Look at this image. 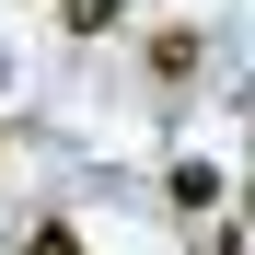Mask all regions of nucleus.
Returning a JSON list of instances; mask_svg holds the SVG:
<instances>
[{
	"mask_svg": "<svg viewBox=\"0 0 255 255\" xmlns=\"http://www.w3.org/2000/svg\"><path fill=\"white\" fill-rule=\"evenodd\" d=\"M174 209L209 221V209H221V174H209V162H174Z\"/></svg>",
	"mask_w": 255,
	"mask_h": 255,
	"instance_id": "nucleus-2",
	"label": "nucleus"
},
{
	"mask_svg": "<svg viewBox=\"0 0 255 255\" xmlns=\"http://www.w3.org/2000/svg\"><path fill=\"white\" fill-rule=\"evenodd\" d=\"M23 255H81V232H70V221H35V244H23Z\"/></svg>",
	"mask_w": 255,
	"mask_h": 255,
	"instance_id": "nucleus-4",
	"label": "nucleus"
},
{
	"mask_svg": "<svg viewBox=\"0 0 255 255\" xmlns=\"http://www.w3.org/2000/svg\"><path fill=\"white\" fill-rule=\"evenodd\" d=\"M186 70H197V35L162 23V35H151V81H186Z\"/></svg>",
	"mask_w": 255,
	"mask_h": 255,
	"instance_id": "nucleus-1",
	"label": "nucleus"
},
{
	"mask_svg": "<svg viewBox=\"0 0 255 255\" xmlns=\"http://www.w3.org/2000/svg\"><path fill=\"white\" fill-rule=\"evenodd\" d=\"M58 23H70V35H105V23H116V0H58Z\"/></svg>",
	"mask_w": 255,
	"mask_h": 255,
	"instance_id": "nucleus-3",
	"label": "nucleus"
}]
</instances>
